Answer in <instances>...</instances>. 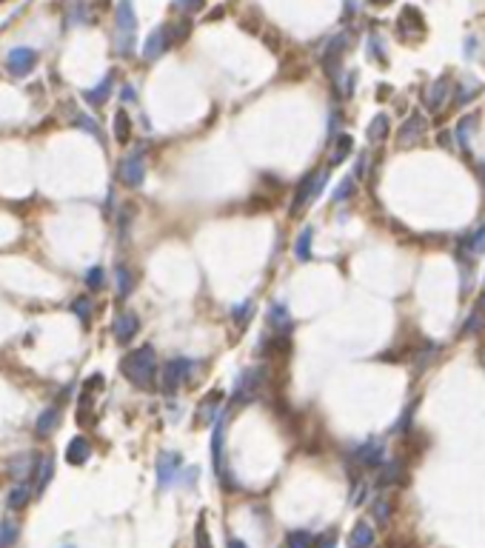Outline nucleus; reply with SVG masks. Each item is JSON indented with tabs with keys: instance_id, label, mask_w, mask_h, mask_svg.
<instances>
[{
	"instance_id": "19",
	"label": "nucleus",
	"mask_w": 485,
	"mask_h": 548,
	"mask_svg": "<svg viewBox=\"0 0 485 548\" xmlns=\"http://www.w3.org/2000/svg\"><path fill=\"white\" fill-rule=\"evenodd\" d=\"M485 251V223L482 226H477V229H471V234L460 243V257H477V254H482Z\"/></svg>"
},
{
	"instance_id": "5",
	"label": "nucleus",
	"mask_w": 485,
	"mask_h": 548,
	"mask_svg": "<svg viewBox=\"0 0 485 548\" xmlns=\"http://www.w3.org/2000/svg\"><path fill=\"white\" fill-rule=\"evenodd\" d=\"M260 388H263V369L257 366V369L243 371L237 377V383H234L232 405H249V403H254V397L260 394Z\"/></svg>"
},
{
	"instance_id": "12",
	"label": "nucleus",
	"mask_w": 485,
	"mask_h": 548,
	"mask_svg": "<svg viewBox=\"0 0 485 548\" xmlns=\"http://www.w3.org/2000/svg\"><path fill=\"white\" fill-rule=\"evenodd\" d=\"M383 457H385V448H383V443H377V440H369V443H363V446L354 451V460H357L363 468H380V465H383Z\"/></svg>"
},
{
	"instance_id": "20",
	"label": "nucleus",
	"mask_w": 485,
	"mask_h": 548,
	"mask_svg": "<svg viewBox=\"0 0 485 548\" xmlns=\"http://www.w3.org/2000/svg\"><path fill=\"white\" fill-rule=\"evenodd\" d=\"M134 286H137V278L131 274V268H128V266H117V268H114V289H117V297L126 300V297L134 292Z\"/></svg>"
},
{
	"instance_id": "46",
	"label": "nucleus",
	"mask_w": 485,
	"mask_h": 548,
	"mask_svg": "<svg viewBox=\"0 0 485 548\" xmlns=\"http://www.w3.org/2000/svg\"><path fill=\"white\" fill-rule=\"evenodd\" d=\"M123 100H134V89L131 86H123Z\"/></svg>"
},
{
	"instance_id": "42",
	"label": "nucleus",
	"mask_w": 485,
	"mask_h": 548,
	"mask_svg": "<svg viewBox=\"0 0 485 548\" xmlns=\"http://www.w3.org/2000/svg\"><path fill=\"white\" fill-rule=\"evenodd\" d=\"M471 129H474V120L465 117V120L460 123V143H462V146H468V131H471Z\"/></svg>"
},
{
	"instance_id": "24",
	"label": "nucleus",
	"mask_w": 485,
	"mask_h": 548,
	"mask_svg": "<svg viewBox=\"0 0 485 548\" xmlns=\"http://www.w3.org/2000/svg\"><path fill=\"white\" fill-rule=\"evenodd\" d=\"M109 95H112V78H103V81H100L95 89H89L83 97H86V103H89V106H95V109H97V106H103V103L109 100Z\"/></svg>"
},
{
	"instance_id": "31",
	"label": "nucleus",
	"mask_w": 485,
	"mask_h": 548,
	"mask_svg": "<svg viewBox=\"0 0 485 548\" xmlns=\"http://www.w3.org/2000/svg\"><path fill=\"white\" fill-rule=\"evenodd\" d=\"M114 137H117L120 143H126L128 137H131V120H128L126 112H117L114 114Z\"/></svg>"
},
{
	"instance_id": "28",
	"label": "nucleus",
	"mask_w": 485,
	"mask_h": 548,
	"mask_svg": "<svg viewBox=\"0 0 485 548\" xmlns=\"http://www.w3.org/2000/svg\"><path fill=\"white\" fill-rule=\"evenodd\" d=\"M18 537H20V528H18L15 520H4V523H0V548H12L18 542Z\"/></svg>"
},
{
	"instance_id": "38",
	"label": "nucleus",
	"mask_w": 485,
	"mask_h": 548,
	"mask_svg": "<svg viewBox=\"0 0 485 548\" xmlns=\"http://www.w3.org/2000/svg\"><path fill=\"white\" fill-rule=\"evenodd\" d=\"M388 517H391V503H388V500H377V503H374V520H377L380 525H385Z\"/></svg>"
},
{
	"instance_id": "41",
	"label": "nucleus",
	"mask_w": 485,
	"mask_h": 548,
	"mask_svg": "<svg viewBox=\"0 0 485 548\" xmlns=\"http://www.w3.org/2000/svg\"><path fill=\"white\" fill-rule=\"evenodd\" d=\"M337 545V531H325L323 537H317L314 540V545L311 548H334Z\"/></svg>"
},
{
	"instance_id": "45",
	"label": "nucleus",
	"mask_w": 485,
	"mask_h": 548,
	"mask_svg": "<svg viewBox=\"0 0 485 548\" xmlns=\"http://www.w3.org/2000/svg\"><path fill=\"white\" fill-rule=\"evenodd\" d=\"M229 548H249L243 540H237V537H229Z\"/></svg>"
},
{
	"instance_id": "32",
	"label": "nucleus",
	"mask_w": 485,
	"mask_h": 548,
	"mask_svg": "<svg viewBox=\"0 0 485 548\" xmlns=\"http://www.w3.org/2000/svg\"><path fill=\"white\" fill-rule=\"evenodd\" d=\"M385 134H388V117H385V114H377V117L371 120V126H369V141L377 143V141H383Z\"/></svg>"
},
{
	"instance_id": "14",
	"label": "nucleus",
	"mask_w": 485,
	"mask_h": 548,
	"mask_svg": "<svg viewBox=\"0 0 485 548\" xmlns=\"http://www.w3.org/2000/svg\"><path fill=\"white\" fill-rule=\"evenodd\" d=\"M169 46H172L169 26H166V29L160 26V29H155V32L149 35V40H146V46H143V57H146V60H157Z\"/></svg>"
},
{
	"instance_id": "44",
	"label": "nucleus",
	"mask_w": 485,
	"mask_h": 548,
	"mask_svg": "<svg viewBox=\"0 0 485 548\" xmlns=\"http://www.w3.org/2000/svg\"><path fill=\"white\" fill-rule=\"evenodd\" d=\"M443 89H445V81H440V83L434 86V95H431V106H440V100H443Z\"/></svg>"
},
{
	"instance_id": "23",
	"label": "nucleus",
	"mask_w": 485,
	"mask_h": 548,
	"mask_svg": "<svg viewBox=\"0 0 485 548\" xmlns=\"http://www.w3.org/2000/svg\"><path fill=\"white\" fill-rule=\"evenodd\" d=\"M29 500H32V489H29V483H18V486L9 492L6 506H9L12 511H20V508H26V506H29Z\"/></svg>"
},
{
	"instance_id": "35",
	"label": "nucleus",
	"mask_w": 485,
	"mask_h": 548,
	"mask_svg": "<svg viewBox=\"0 0 485 548\" xmlns=\"http://www.w3.org/2000/svg\"><path fill=\"white\" fill-rule=\"evenodd\" d=\"M352 191H354V174H352V177H345V180H340V186L334 189L331 200H334V203H342V200H349V197H352Z\"/></svg>"
},
{
	"instance_id": "7",
	"label": "nucleus",
	"mask_w": 485,
	"mask_h": 548,
	"mask_svg": "<svg viewBox=\"0 0 485 548\" xmlns=\"http://www.w3.org/2000/svg\"><path fill=\"white\" fill-rule=\"evenodd\" d=\"M223 423H226V415H220V417L215 420V431H212V463H215L217 477L223 480V489H229V471H226V434H223Z\"/></svg>"
},
{
	"instance_id": "30",
	"label": "nucleus",
	"mask_w": 485,
	"mask_h": 548,
	"mask_svg": "<svg viewBox=\"0 0 485 548\" xmlns=\"http://www.w3.org/2000/svg\"><path fill=\"white\" fill-rule=\"evenodd\" d=\"M311 545H314V534L306 528H297V531H289L283 548H311Z\"/></svg>"
},
{
	"instance_id": "17",
	"label": "nucleus",
	"mask_w": 485,
	"mask_h": 548,
	"mask_svg": "<svg viewBox=\"0 0 485 548\" xmlns=\"http://www.w3.org/2000/svg\"><path fill=\"white\" fill-rule=\"evenodd\" d=\"M57 426H60V405H49V408L40 411V417L35 423V434L37 437H49Z\"/></svg>"
},
{
	"instance_id": "21",
	"label": "nucleus",
	"mask_w": 485,
	"mask_h": 548,
	"mask_svg": "<svg viewBox=\"0 0 485 548\" xmlns=\"http://www.w3.org/2000/svg\"><path fill=\"white\" fill-rule=\"evenodd\" d=\"M352 149H354V141L349 134H337L334 137V146H331V152H328V163L331 166H340L345 157L352 155Z\"/></svg>"
},
{
	"instance_id": "13",
	"label": "nucleus",
	"mask_w": 485,
	"mask_h": 548,
	"mask_svg": "<svg viewBox=\"0 0 485 548\" xmlns=\"http://www.w3.org/2000/svg\"><path fill=\"white\" fill-rule=\"evenodd\" d=\"M265 320H268V328L274 334H289L292 331V314H289L286 303H271L268 311H265Z\"/></svg>"
},
{
	"instance_id": "10",
	"label": "nucleus",
	"mask_w": 485,
	"mask_h": 548,
	"mask_svg": "<svg viewBox=\"0 0 485 548\" xmlns=\"http://www.w3.org/2000/svg\"><path fill=\"white\" fill-rule=\"evenodd\" d=\"M112 331H114V340L126 346V342H131L134 334L140 331V317H137L134 311H120L112 323Z\"/></svg>"
},
{
	"instance_id": "29",
	"label": "nucleus",
	"mask_w": 485,
	"mask_h": 548,
	"mask_svg": "<svg viewBox=\"0 0 485 548\" xmlns=\"http://www.w3.org/2000/svg\"><path fill=\"white\" fill-rule=\"evenodd\" d=\"M72 311L78 314V320L83 326H89L92 323V311H95V300L92 297H75L72 300Z\"/></svg>"
},
{
	"instance_id": "40",
	"label": "nucleus",
	"mask_w": 485,
	"mask_h": 548,
	"mask_svg": "<svg viewBox=\"0 0 485 548\" xmlns=\"http://www.w3.org/2000/svg\"><path fill=\"white\" fill-rule=\"evenodd\" d=\"M177 477H180L183 486L194 489V486H197V477H200V468H197V465H188V471H183V474H177Z\"/></svg>"
},
{
	"instance_id": "39",
	"label": "nucleus",
	"mask_w": 485,
	"mask_h": 548,
	"mask_svg": "<svg viewBox=\"0 0 485 548\" xmlns=\"http://www.w3.org/2000/svg\"><path fill=\"white\" fill-rule=\"evenodd\" d=\"M203 4H205V0H174V6H177L180 12H186V15L200 12V9H203Z\"/></svg>"
},
{
	"instance_id": "33",
	"label": "nucleus",
	"mask_w": 485,
	"mask_h": 548,
	"mask_svg": "<svg viewBox=\"0 0 485 548\" xmlns=\"http://www.w3.org/2000/svg\"><path fill=\"white\" fill-rule=\"evenodd\" d=\"M86 286H89V292H100L103 286H106V271L100 268V266H92L89 271H86Z\"/></svg>"
},
{
	"instance_id": "25",
	"label": "nucleus",
	"mask_w": 485,
	"mask_h": 548,
	"mask_svg": "<svg viewBox=\"0 0 485 548\" xmlns=\"http://www.w3.org/2000/svg\"><path fill=\"white\" fill-rule=\"evenodd\" d=\"M311 240H314V229H311V226H306V229L300 232L297 243H294V257H297L300 263L311 260Z\"/></svg>"
},
{
	"instance_id": "2",
	"label": "nucleus",
	"mask_w": 485,
	"mask_h": 548,
	"mask_svg": "<svg viewBox=\"0 0 485 548\" xmlns=\"http://www.w3.org/2000/svg\"><path fill=\"white\" fill-rule=\"evenodd\" d=\"M134 32H137V15L131 0H117V12H114V49L117 54H131L134 46Z\"/></svg>"
},
{
	"instance_id": "18",
	"label": "nucleus",
	"mask_w": 485,
	"mask_h": 548,
	"mask_svg": "<svg viewBox=\"0 0 485 548\" xmlns=\"http://www.w3.org/2000/svg\"><path fill=\"white\" fill-rule=\"evenodd\" d=\"M423 131H426V120H423L420 114L408 117V120L402 123V129H400V143H402V146H411V143H417L420 137H423Z\"/></svg>"
},
{
	"instance_id": "43",
	"label": "nucleus",
	"mask_w": 485,
	"mask_h": 548,
	"mask_svg": "<svg viewBox=\"0 0 485 548\" xmlns=\"http://www.w3.org/2000/svg\"><path fill=\"white\" fill-rule=\"evenodd\" d=\"M100 388H103V374L89 377V380H86V386H83V391H92V394H95V391H100Z\"/></svg>"
},
{
	"instance_id": "1",
	"label": "nucleus",
	"mask_w": 485,
	"mask_h": 548,
	"mask_svg": "<svg viewBox=\"0 0 485 548\" xmlns=\"http://www.w3.org/2000/svg\"><path fill=\"white\" fill-rule=\"evenodd\" d=\"M157 355L152 346H140V349H134L128 352L123 360H120V371L123 377L137 386V388H152L155 386V377H157Z\"/></svg>"
},
{
	"instance_id": "37",
	"label": "nucleus",
	"mask_w": 485,
	"mask_h": 548,
	"mask_svg": "<svg viewBox=\"0 0 485 548\" xmlns=\"http://www.w3.org/2000/svg\"><path fill=\"white\" fill-rule=\"evenodd\" d=\"M194 548H212V537H209V531H205L203 520H200L197 528H194Z\"/></svg>"
},
{
	"instance_id": "11",
	"label": "nucleus",
	"mask_w": 485,
	"mask_h": 548,
	"mask_svg": "<svg viewBox=\"0 0 485 548\" xmlns=\"http://www.w3.org/2000/svg\"><path fill=\"white\" fill-rule=\"evenodd\" d=\"M37 460H40V454H18V457L9 463V474L18 480V483H29V480L35 477Z\"/></svg>"
},
{
	"instance_id": "8",
	"label": "nucleus",
	"mask_w": 485,
	"mask_h": 548,
	"mask_svg": "<svg viewBox=\"0 0 485 548\" xmlns=\"http://www.w3.org/2000/svg\"><path fill=\"white\" fill-rule=\"evenodd\" d=\"M35 66H37V52H35V49H29V46L9 49V54H6V68H9V75L23 78V75L32 72Z\"/></svg>"
},
{
	"instance_id": "26",
	"label": "nucleus",
	"mask_w": 485,
	"mask_h": 548,
	"mask_svg": "<svg viewBox=\"0 0 485 548\" xmlns=\"http://www.w3.org/2000/svg\"><path fill=\"white\" fill-rule=\"evenodd\" d=\"M217 403H220V394H212V397H205V400L200 403V415H197V420H200V423H215V420L220 417V411H217Z\"/></svg>"
},
{
	"instance_id": "6",
	"label": "nucleus",
	"mask_w": 485,
	"mask_h": 548,
	"mask_svg": "<svg viewBox=\"0 0 485 548\" xmlns=\"http://www.w3.org/2000/svg\"><path fill=\"white\" fill-rule=\"evenodd\" d=\"M146 149H140L137 146L131 155H126L123 160H120V169H117V174H120V180L128 186V189H137L143 183V177H146Z\"/></svg>"
},
{
	"instance_id": "27",
	"label": "nucleus",
	"mask_w": 485,
	"mask_h": 548,
	"mask_svg": "<svg viewBox=\"0 0 485 548\" xmlns=\"http://www.w3.org/2000/svg\"><path fill=\"white\" fill-rule=\"evenodd\" d=\"M251 311H254V300H251V297H246L243 303L232 306V320L237 323V328H246V326H249V320H251Z\"/></svg>"
},
{
	"instance_id": "49",
	"label": "nucleus",
	"mask_w": 485,
	"mask_h": 548,
	"mask_svg": "<svg viewBox=\"0 0 485 548\" xmlns=\"http://www.w3.org/2000/svg\"><path fill=\"white\" fill-rule=\"evenodd\" d=\"M63 548H75V545H63Z\"/></svg>"
},
{
	"instance_id": "48",
	"label": "nucleus",
	"mask_w": 485,
	"mask_h": 548,
	"mask_svg": "<svg viewBox=\"0 0 485 548\" xmlns=\"http://www.w3.org/2000/svg\"><path fill=\"white\" fill-rule=\"evenodd\" d=\"M374 4H388V0H374Z\"/></svg>"
},
{
	"instance_id": "9",
	"label": "nucleus",
	"mask_w": 485,
	"mask_h": 548,
	"mask_svg": "<svg viewBox=\"0 0 485 548\" xmlns=\"http://www.w3.org/2000/svg\"><path fill=\"white\" fill-rule=\"evenodd\" d=\"M180 468H183L180 454L163 451V454L157 457V486H160V489H172L174 480H177V474H180Z\"/></svg>"
},
{
	"instance_id": "47",
	"label": "nucleus",
	"mask_w": 485,
	"mask_h": 548,
	"mask_svg": "<svg viewBox=\"0 0 485 548\" xmlns=\"http://www.w3.org/2000/svg\"><path fill=\"white\" fill-rule=\"evenodd\" d=\"M479 174H482V180H485V163H479Z\"/></svg>"
},
{
	"instance_id": "22",
	"label": "nucleus",
	"mask_w": 485,
	"mask_h": 548,
	"mask_svg": "<svg viewBox=\"0 0 485 548\" xmlns=\"http://www.w3.org/2000/svg\"><path fill=\"white\" fill-rule=\"evenodd\" d=\"M349 545L352 548H374V528L369 523H357L354 531H352Z\"/></svg>"
},
{
	"instance_id": "34",
	"label": "nucleus",
	"mask_w": 485,
	"mask_h": 548,
	"mask_svg": "<svg viewBox=\"0 0 485 548\" xmlns=\"http://www.w3.org/2000/svg\"><path fill=\"white\" fill-rule=\"evenodd\" d=\"M72 123H78V126H83L86 131H92L95 137H97V141H103V131H100V126L89 117V114H83V112H72Z\"/></svg>"
},
{
	"instance_id": "4",
	"label": "nucleus",
	"mask_w": 485,
	"mask_h": 548,
	"mask_svg": "<svg viewBox=\"0 0 485 548\" xmlns=\"http://www.w3.org/2000/svg\"><path fill=\"white\" fill-rule=\"evenodd\" d=\"M325 180H328L325 172H309V174L300 180V186H297V191H294V200H292V215H300L311 200H317V194L323 191Z\"/></svg>"
},
{
	"instance_id": "36",
	"label": "nucleus",
	"mask_w": 485,
	"mask_h": 548,
	"mask_svg": "<svg viewBox=\"0 0 485 548\" xmlns=\"http://www.w3.org/2000/svg\"><path fill=\"white\" fill-rule=\"evenodd\" d=\"M397 477H400V463H388V465H383V471H380V486L397 483Z\"/></svg>"
},
{
	"instance_id": "16",
	"label": "nucleus",
	"mask_w": 485,
	"mask_h": 548,
	"mask_svg": "<svg viewBox=\"0 0 485 548\" xmlns=\"http://www.w3.org/2000/svg\"><path fill=\"white\" fill-rule=\"evenodd\" d=\"M52 474H54V457L52 454H40L37 460V468H35V494L40 497L46 492V486L52 483Z\"/></svg>"
},
{
	"instance_id": "3",
	"label": "nucleus",
	"mask_w": 485,
	"mask_h": 548,
	"mask_svg": "<svg viewBox=\"0 0 485 548\" xmlns=\"http://www.w3.org/2000/svg\"><path fill=\"white\" fill-rule=\"evenodd\" d=\"M194 369H197V360H188V357H174V360H169L166 366H163V371H160V391L163 394H177L180 388H183V383L186 380H191V374H194Z\"/></svg>"
},
{
	"instance_id": "15",
	"label": "nucleus",
	"mask_w": 485,
	"mask_h": 548,
	"mask_svg": "<svg viewBox=\"0 0 485 548\" xmlns=\"http://www.w3.org/2000/svg\"><path fill=\"white\" fill-rule=\"evenodd\" d=\"M92 457V443L86 437H72L66 446V463L68 465H86Z\"/></svg>"
}]
</instances>
